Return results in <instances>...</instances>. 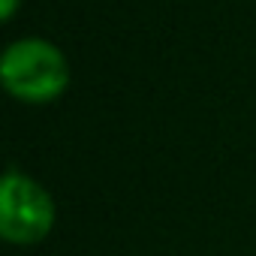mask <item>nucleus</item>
I'll use <instances>...</instances> for the list:
<instances>
[{
    "label": "nucleus",
    "instance_id": "1",
    "mask_svg": "<svg viewBox=\"0 0 256 256\" xmlns=\"http://www.w3.org/2000/svg\"><path fill=\"white\" fill-rule=\"evenodd\" d=\"M0 78L6 94L22 102H52L70 84V64L54 42L24 36L6 46L0 58Z\"/></svg>",
    "mask_w": 256,
    "mask_h": 256
},
{
    "label": "nucleus",
    "instance_id": "3",
    "mask_svg": "<svg viewBox=\"0 0 256 256\" xmlns=\"http://www.w3.org/2000/svg\"><path fill=\"white\" fill-rule=\"evenodd\" d=\"M22 6V0H0V18L4 22H10L12 16H16V10Z\"/></svg>",
    "mask_w": 256,
    "mask_h": 256
},
{
    "label": "nucleus",
    "instance_id": "2",
    "mask_svg": "<svg viewBox=\"0 0 256 256\" xmlns=\"http://www.w3.org/2000/svg\"><path fill=\"white\" fill-rule=\"evenodd\" d=\"M54 229V199L30 175L10 169L0 184V235L10 244H36Z\"/></svg>",
    "mask_w": 256,
    "mask_h": 256
}]
</instances>
